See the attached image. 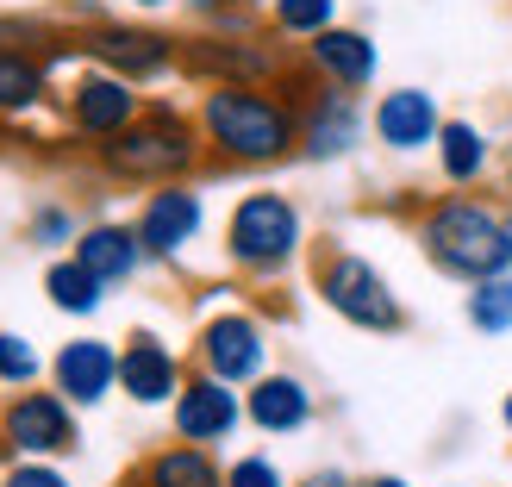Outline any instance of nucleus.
Listing matches in <instances>:
<instances>
[{
  "mask_svg": "<svg viewBox=\"0 0 512 487\" xmlns=\"http://www.w3.org/2000/svg\"><path fill=\"white\" fill-rule=\"evenodd\" d=\"M413 238L425 250V263L450 281H463V288L512 275V207L494 194H475V188L431 194L419 207Z\"/></svg>",
  "mask_w": 512,
  "mask_h": 487,
  "instance_id": "1",
  "label": "nucleus"
},
{
  "mask_svg": "<svg viewBox=\"0 0 512 487\" xmlns=\"http://www.w3.org/2000/svg\"><path fill=\"white\" fill-rule=\"evenodd\" d=\"M200 138H207L213 157L263 169L300 150V107L281 88H256V82H213L200 94Z\"/></svg>",
  "mask_w": 512,
  "mask_h": 487,
  "instance_id": "2",
  "label": "nucleus"
},
{
  "mask_svg": "<svg viewBox=\"0 0 512 487\" xmlns=\"http://www.w3.org/2000/svg\"><path fill=\"white\" fill-rule=\"evenodd\" d=\"M207 138L200 125L182 119L175 107H144L119 138L100 144V169L113 182H138V188H169V182H188Z\"/></svg>",
  "mask_w": 512,
  "mask_h": 487,
  "instance_id": "3",
  "label": "nucleus"
},
{
  "mask_svg": "<svg viewBox=\"0 0 512 487\" xmlns=\"http://www.w3.org/2000/svg\"><path fill=\"white\" fill-rule=\"evenodd\" d=\"M300 250H306V219L288 194L256 188V194H238V207L225 213V263L256 281L288 275Z\"/></svg>",
  "mask_w": 512,
  "mask_h": 487,
  "instance_id": "4",
  "label": "nucleus"
},
{
  "mask_svg": "<svg viewBox=\"0 0 512 487\" xmlns=\"http://www.w3.org/2000/svg\"><path fill=\"white\" fill-rule=\"evenodd\" d=\"M313 294L356 331H375V338H394L406 331V306L394 294V281L381 275L369 256H356L344 244H325L313 256Z\"/></svg>",
  "mask_w": 512,
  "mask_h": 487,
  "instance_id": "5",
  "label": "nucleus"
},
{
  "mask_svg": "<svg viewBox=\"0 0 512 487\" xmlns=\"http://www.w3.org/2000/svg\"><path fill=\"white\" fill-rule=\"evenodd\" d=\"M82 450V419L57 388H19L0 406V456H38V463H57V456Z\"/></svg>",
  "mask_w": 512,
  "mask_h": 487,
  "instance_id": "6",
  "label": "nucleus"
},
{
  "mask_svg": "<svg viewBox=\"0 0 512 487\" xmlns=\"http://www.w3.org/2000/svg\"><path fill=\"white\" fill-rule=\"evenodd\" d=\"M194 363L213 381L250 388L256 375H269V331H263V319L238 313V306H219V313L200 325V338H194Z\"/></svg>",
  "mask_w": 512,
  "mask_h": 487,
  "instance_id": "7",
  "label": "nucleus"
},
{
  "mask_svg": "<svg viewBox=\"0 0 512 487\" xmlns=\"http://www.w3.org/2000/svg\"><path fill=\"white\" fill-rule=\"evenodd\" d=\"M138 113H144L138 82H125V75H113V69H82V75L69 82V94H63V119H69V132H75V138H88L94 150L107 144V138H119Z\"/></svg>",
  "mask_w": 512,
  "mask_h": 487,
  "instance_id": "8",
  "label": "nucleus"
},
{
  "mask_svg": "<svg viewBox=\"0 0 512 487\" xmlns=\"http://www.w3.org/2000/svg\"><path fill=\"white\" fill-rule=\"evenodd\" d=\"M132 225H138V238L150 250V263H182V256L200 244V232H207V200H200V188H188V182L150 188Z\"/></svg>",
  "mask_w": 512,
  "mask_h": 487,
  "instance_id": "9",
  "label": "nucleus"
},
{
  "mask_svg": "<svg viewBox=\"0 0 512 487\" xmlns=\"http://www.w3.org/2000/svg\"><path fill=\"white\" fill-rule=\"evenodd\" d=\"M369 132V107L344 88H313L300 100V157L306 163H344L356 157V144Z\"/></svg>",
  "mask_w": 512,
  "mask_h": 487,
  "instance_id": "10",
  "label": "nucleus"
},
{
  "mask_svg": "<svg viewBox=\"0 0 512 487\" xmlns=\"http://www.w3.org/2000/svg\"><path fill=\"white\" fill-rule=\"evenodd\" d=\"M82 57L94 69H113L125 75V82H157L163 69L182 63V44L163 38V32H150V25H88V38H82Z\"/></svg>",
  "mask_w": 512,
  "mask_h": 487,
  "instance_id": "11",
  "label": "nucleus"
},
{
  "mask_svg": "<svg viewBox=\"0 0 512 487\" xmlns=\"http://www.w3.org/2000/svg\"><path fill=\"white\" fill-rule=\"evenodd\" d=\"M169 425H175V438H182V444L213 450V444H232L238 425H250V419H244V394L232 388V381L188 375L182 394H175V406H169Z\"/></svg>",
  "mask_w": 512,
  "mask_h": 487,
  "instance_id": "12",
  "label": "nucleus"
},
{
  "mask_svg": "<svg viewBox=\"0 0 512 487\" xmlns=\"http://www.w3.org/2000/svg\"><path fill=\"white\" fill-rule=\"evenodd\" d=\"M182 69L207 75V82H256V88H269V82H281V75H288V57H281V44L256 38V32H250V38L213 32V38H188Z\"/></svg>",
  "mask_w": 512,
  "mask_h": 487,
  "instance_id": "13",
  "label": "nucleus"
},
{
  "mask_svg": "<svg viewBox=\"0 0 512 487\" xmlns=\"http://www.w3.org/2000/svg\"><path fill=\"white\" fill-rule=\"evenodd\" d=\"M444 119L450 113L438 107V94H431V88H388L369 107V132H375L381 150H394V157H419V150L438 144Z\"/></svg>",
  "mask_w": 512,
  "mask_h": 487,
  "instance_id": "14",
  "label": "nucleus"
},
{
  "mask_svg": "<svg viewBox=\"0 0 512 487\" xmlns=\"http://www.w3.org/2000/svg\"><path fill=\"white\" fill-rule=\"evenodd\" d=\"M182 356H175L157 331H132V338L119 344V394L132 406H175V394H182Z\"/></svg>",
  "mask_w": 512,
  "mask_h": 487,
  "instance_id": "15",
  "label": "nucleus"
},
{
  "mask_svg": "<svg viewBox=\"0 0 512 487\" xmlns=\"http://www.w3.org/2000/svg\"><path fill=\"white\" fill-rule=\"evenodd\" d=\"M50 388H57L69 406H100L119 388V344H107V338H69L57 356H50Z\"/></svg>",
  "mask_w": 512,
  "mask_h": 487,
  "instance_id": "16",
  "label": "nucleus"
},
{
  "mask_svg": "<svg viewBox=\"0 0 512 487\" xmlns=\"http://www.w3.org/2000/svg\"><path fill=\"white\" fill-rule=\"evenodd\" d=\"M306 69L319 75L325 88H344V94H363L381 69V50L369 32H356V25H331V32L306 38Z\"/></svg>",
  "mask_w": 512,
  "mask_h": 487,
  "instance_id": "17",
  "label": "nucleus"
},
{
  "mask_svg": "<svg viewBox=\"0 0 512 487\" xmlns=\"http://www.w3.org/2000/svg\"><path fill=\"white\" fill-rule=\"evenodd\" d=\"M313 413H319L313 388H306L300 375H288V369L256 375V381H250V394H244V419L263 431V438H294V431L313 425Z\"/></svg>",
  "mask_w": 512,
  "mask_h": 487,
  "instance_id": "18",
  "label": "nucleus"
},
{
  "mask_svg": "<svg viewBox=\"0 0 512 487\" xmlns=\"http://www.w3.org/2000/svg\"><path fill=\"white\" fill-rule=\"evenodd\" d=\"M75 263H82L88 275H100L107 288H125L144 263H150V250L138 238V225H119V219H100V225H82V238H75Z\"/></svg>",
  "mask_w": 512,
  "mask_h": 487,
  "instance_id": "19",
  "label": "nucleus"
},
{
  "mask_svg": "<svg viewBox=\"0 0 512 487\" xmlns=\"http://www.w3.org/2000/svg\"><path fill=\"white\" fill-rule=\"evenodd\" d=\"M431 157H438L444 188H481V182L500 169V163H494V132H488V125H475V119H444V132H438V144H431Z\"/></svg>",
  "mask_w": 512,
  "mask_h": 487,
  "instance_id": "20",
  "label": "nucleus"
},
{
  "mask_svg": "<svg viewBox=\"0 0 512 487\" xmlns=\"http://www.w3.org/2000/svg\"><path fill=\"white\" fill-rule=\"evenodd\" d=\"M125 487H225V469L213 463V450L175 438L163 450H150L144 463L125 475Z\"/></svg>",
  "mask_w": 512,
  "mask_h": 487,
  "instance_id": "21",
  "label": "nucleus"
},
{
  "mask_svg": "<svg viewBox=\"0 0 512 487\" xmlns=\"http://www.w3.org/2000/svg\"><path fill=\"white\" fill-rule=\"evenodd\" d=\"M44 100H50V75H44V63L32 57V50L0 44V113L19 119V113H38Z\"/></svg>",
  "mask_w": 512,
  "mask_h": 487,
  "instance_id": "22",
  "label": "nucleus"
},
{
  "mask_svg": "<svg viewBox=\"0 0 512 487\" xmlns=\"http://www.w3.org/2000/svg\"><path fill=\"white\" fill-rule=\"evenodd\" d=\"M44 294H50V306H57V313H69V319H94L100 306H107V281L88 275L75 256H57V263L44 269Z\"/></svg>",
  "mask_w": 512,
  "mask_h": 487,
  "instance_id": "23",
  "label": "nucleus"
},
{
  "mask_svg": "<svg viewBox=\"0 0 512 487\" xmlns=\"http://www.w3.org/2000/svg\"><path fill=\"white\" fill-rule=\"evenodd\" d=\"M463 319L481 331V338H512V275L475 281L463 294Z\"/></svg>",
  "mask_w": 512,
  "mask_h": 487,
  "instance_id": "24",
  "label": "nucleus"
},
{
  "mask_svg": "<svg viewBox=\"0 0 512 487\" xmlns=\"http://www.w3.org/2000/svg\"><path fill=\"white\" fill-rule=\"evenodd\" d=\"M269 25L275 38H319L338 25V0H269Z\"/></svg>",
  "mask_w": 512,
  "mask_h": 487,
  "instance_id": "25",
  "label": "nucleus"
},
{
  "mask_svg": "<svg viewBox=\"0 0 512 487\" xmlns=\"http://www.w3.org/2000/svg\"><path fill=\"white\" fill-rule=\"evenodd\" d=\"M50 363L38 356V344L32 338H19V331H0V388H38V375H44Z\"/></svg>",
  "mask_w": 512,
  "mask_h": 487,
  "instance_id": "26",
  "label": "nucleus"
},
{
  "mask_svg": "<svg viewBox=\"0 0 512 487\" xmlns=\"http://www.w3.org/2000/svg\"><path fill=\"white\" fill-rule=\"evenodd\" d=\"M25 238L38 250H63V244L82 238V219L69 213V200H44V207H32V219H25Z\"/></svg>",
  "mask_w": 512,
  "mask_h": 487,
  "instance_id": "27",
  "label": "nucleus"
},
{
  "mask_svg": "<svg viewBox=\"0 0 512 487\" xmlns=\"http://www.w3.org/2000/svg\"><path fill=\"white\" fill-rule=\"evenodd\" d=\"M225 487H288V475H281V463H275V456L250 450V456H238V463L225 469Z\"/></svg>",
  "mask_w": 512,
  "mask_h": 487,
  "instance_id": "28",
  "label": "nucleus"
},
{
  "mask_svg": "<svg viewBox=\"0 0 512 487\" xmlns=\"http://www.w3.org/2000/svg\"><path fill=\"white\" fill-rule=\"evenodd\" d=\"M0 487H69V475L57 463H38V456H19V463L7 469V481Z\"/></svg>",
  "mask_w": 512,
  "mask_h": 487,
  "instance_id": "29",
  "label": "nucleus"
},
{
  "mask_svg": "<svg viewBox=\"0 0 512 487\" xmlns=\"http://www.w3.org/2000/svg\"><path fill=\"white\" fill-rule=\"evenodd\" d=\"M300 487H356V481H350L344 469H313V475H306Z\"/></svg>",
  "mask_w": 512,
  "mask_h": 487,
  "instance_id": "30",
  "label": "nucleus"
},
{
  "mask_svg": "<svg viewBox=\"0 0 512 487\" xmlns=\"http://www.w3.org/2000/svg\"><path fill=\"white\" fill-rule=\"evenodd\" d=\"M356 487H413L406 475H369V481H356Z\"/></svg>",
  "mask_w": 512,
  "mask_h": 487,
  "instance_id": "31",
  "label": "nucleus"
},
{
  "mask_svg": "<svg viewBox=\"0 0 512 487\" xmlns=\"http://www.w3.org/2000/svg\"><path fill=\"white\" fill-rule=\"evenodd\" d=\"M500 194H506V207H512V150L500 157Z\"/></svg>",
  "mask_w": 512,
  "mask_h": 487,
  "instance_id": "32",
  "label": "nucleus"
},
{
  "mask_svg": "<svg viewBox=\"0 0 512 487\" xmlns=\"http://www.w3.org/2000/svg\"><path fill=\"white\" fill-rule=\"evenodd\" d=\"M125 7H138V13H163V7H175V0H125Z\"/></svg>",
  "mask_w": 512,
  "mask_h": 487,
  "instance_id": "33",
  "label": "nucleus"
},
{
  "mask_svg": "<svg viewBox=\"0 0 512 487\" xmlns=\"http://www.w3.org/2000/svg\"><path fill=\"white\" fill-rule=\"evenodd\" d=\"M500 425L512 431V388H506V400H500Z\"/></svg>",
  "mask_w": 512,
  "mask_h": 487,
  "instance_id": "34",
  "label": "nucleus"
}]
</instances>
